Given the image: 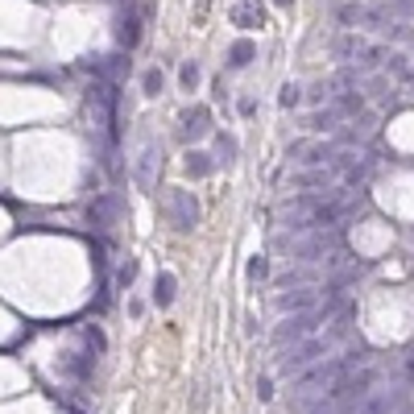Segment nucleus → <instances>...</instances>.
Returning <instances> with one entry per match:
<instances>
[{
	"label": "nucleus",
	"mask_w": 414,
	"mask_h": 414,
	"mask_svg": "<svg viewBox=\"0 0 414 414\" xmlns=\"http://www.w3.org/2000/svg\"><path fill=\"white\" fill-rule=\"evenodd\" d=\"M178 79H182V87H187V91H195V83H199V62H182Z\"/></svg>",
	"instance_id": "22"
},
{
	"label": "nucleus",
	"mask_w": 414,
	"mask_h": 414,
	"mask_svg": "<svg viewBox=\"0 0 414 414\" xmlns=\"http://www.w3.org/2000/svg\"><path fill=\"white\" fill-rule=\"evenodd\" d=\"M332 54H336V58H352V54H361V37H357V33H340V37L332 41Z\"/></svg>",
	"instance_id": "14"
},
{
	"label": "nucleus",
	"mask_w": 414,
	"mask_h": 414,
	"mask_svg": "<svg viewBox=\"0 0 414 414\" xmlns=\"http://www.w3.org/2000/svg\"><path fill=\"white\" fill-rule=\"evenodd\" d=\"M133 278H137V261H124V265H120V274H116V282H120V286H129Z\"/></svg>",
	"instance_id": "27"
},
{
	"label": "nucleus",
	"mask_w": 414,
	"mask_h": 414,
	"mask_svg": "<svg viewBox=\"0 0 414 414\" xmlns=\"http://www.w3.org/2000/svg\"><path fill=\"white\" fill-rule=\"evenodd\" d=\"M299 100H303V91H299L294 83H286V87H282V95H278V104H282V108H294Z\"/></svg>",
	"instance_id": "24"
},
{
	"label": "nucleus",
	"mask_w": 414,
	"mask_h": 414,
	"mask_svg": "<svg viewBox=\"0 0 414 414\" xmlns=\"http://www.w3.org/2000/svg\"><path fill=\"white\" fill-rule=\"evenodd\" d=\"M207 4H211V0H199V4H195V12L203 17V12H207Z\"/></svg>",
	"instance_id": "30"
},
{
	"label": "nucleus",
	"mask_w": 414,
	"mask_h": 414,
	"mask_svg": "<svg viewBox=\"0 0 414 414\" xmlns=\"http://www.w3.org/2000/svg\"><path fill=\"white\" fill-rule=\"evenodd\" d=\"M361 17H365L361 4H340V8H336V21H340V25H352V21H361Z\"/></svg>",
	"instance_id": "21"
},
{
	"label": "nucleus",
	"mask_w": 414,
	"mask_h": 414,
	"mask_svg": "<svg viewBox=\"0 0 414 414\" xmlns=\"http://www.w3.org/2000/svg\"><path fill=\"white\" fill-rule=\"evenodd\" d=\"M390 406H394V402H390L386 394H377V398H365L352 414H390Z\"/></svg>",
	"instance_id": "18"
},
{
	"label": "nucleus",
	"mask_w": 414,
	"mask_h": 414,
	"mask_svg": "<svg viewBox=\"0 0 414 414\" xmlns=\"http://www.w3.org/2000/svg\"><path fill=\"white\" fill-rule=\"evenodd\" d=\"M323 249H332V236H323V232H315L311 241H303V245H294V257L299 261H315Z\"/></svg>",
	"instance_id": "11"
},
{
	"label": "nucleus",
	"mask_w": 414,
	"mask_h": 414,
	"mask_svg": "<svg viewBox=\"0 0 414 414\" xmlns=\"http://www.w3.org/2000/svg\"><path fill=\"white\" fill-rule=\"evenodd\" d=\"M182 133H187V137L211 133V108H207V104H191V108L182 112Z\"/></svg>",
	"instance_id": "6"
},
{
	"label": "nucleus",
	"mask_w": 414,
	"mask_h": 414,
	"mask_svg": "<svg viewBox=\"0 0 414 414\" xmlns=\"http://www.w3.org/2000/svg\"><path fill=\"white\" fill-rule=\"evenodd\" d=\"M290 153H294L299 162H311V166H323V162H332V158H336V149H332V145H307V141H299Z\"/></svg>",
	"instance_id": "9"
},
{
	"label": "nucleus",
	"mask_w": 414,
	"mask_h": 414,
	"mask_svg": "<svg viewBox=\"0 0 414 414\" xmlns=\"http://www.w3.org/2000/svg\"><path fill=\"white\" fill-rule=\"evenodd\" d=\"M95 75L120 79V75H129V58H104V62H95Z\"/></svg>",
	"instance_id": "16"
},
{
	"label": "nucleus",
	"mask_w": 414,
	"mask_h": 414,
	"mask_svg": "<svg viewBox=\"0 0 414 414\" xmlns=\"http://www.w3.org/2000/svg\"><path fill=\"white\" fill-rule=\"evenodd\" d=\"M336 87H344V91H348V87H357V70H352V66H344V70L336 75Z\"/></svg>",
	"instance_id": "26"
},
{
	"label": "nucleus",
	"mask_w": 414,
	"mask_h": 414,
	"mask_svg": "<svg viewBox=\"0 0 414 414\" xmlns=\"http://www.w3.org/2000/svg\"><path fill=\"white\" fill-rule=\"evenodd\" d=\"M158 166H162V149H158L153 137H145V141H141V153H137V166H133V182H137L141 191H149Z\"/></svg>",
	"instance_id": "4"
},
{
	"label": "nucleus",
	"mask_w": 414,
	"mask_h": 414,
	"mask_svg": "<svg viewBox=\"0 0 414 414\" xmlns=\"http://www.w3.org/2000/svg\"><path fill=\"white\" fill-rule=\"evenodd\" d=\"M120 216H124V199H120L116 191H100V195L91 199V207H87V224H91L95 232L112 228Z\"/></svg>",
	"instance_id": "3"
},
{
	"label": "nucleus",
	"mask_w": 414,
	"mask_h": 414,
	"mask_svg": "<svg viewBox=\"0 0 414 414\" xmlns=\"http://www.w3.org/2000/svg\"><path fill=\"white\" fill-rule=\"evenodd\" d=\"M336 124H340V112H336V108H323V112L307 116V129H315V133H328V129H336Z\"/></svg>",
	"instance_id": "15"
},
{
	"label": "nucleus",
	"mask_w": 414,
	"mask_h": 414,
	"mask_svg": "<svg viewBox=\"0 0 414 414\" xmlns=\"http://www.w3.org/2000/svg\"><path fill=\"white\" fill-rule=\"evenodd\" d=\"M253 58H257V46H253L249 37L232 41V50H228V66H236V70H241V66H249Z\"/></svg>",
	"instance_id": "12"
},
{
	"label": "nucleus",
	"mask_w": 414,
	"mask_h": 414,
	"mask_svg": "<svg viewBox=\"0 0 414 414\" xmlns=\"http://www.w3.org/2000/svg\"><path fill=\"white\" fill-rule=\"evenodd\" d=\"M278 311H315V290H290V294H278Z\"/></svg>",
	"instance_id": "8"
},
{
	"label": "nucleus",
	"mask_w": 414,
	"mask_h": 414,
	"mask_svg": "<svg viewBox=\"0 0 414 414\" xmlns=\"http://www.w3.org/2000/svg\"><path fill=\"white\" fill-rule=\"evenodd\" d=\"M361 21H369V25H373V29H382V25H386V21H390V12H386V8H382V4H373V8H365V17H361Z\"/></svg>",
	"instance_id": "23"
},
{
	"label": "nucleus",
	"mask_w": 414,
	"mask_h": 414,
	"mask_svg": "<svg viewBox=\"0 0 414 414\" xmlns=\"http://www.w3.org/2000/svg\"><path fill=\"white\" fill-rule=\"evenodd\" d=\"M166 216H170V224L178 228V232H191L195 224H199V203H195V195L191 191H166Z\"/></svg>",
	"instance_id": "1"
},
{
	"label": "nucleus",
	"mask_w": 414,
	"mask_h": 414,
	"mask_svg": "<svg viewBox=\"0 0 414 414\" xmlns=\"http://www.w3.org/2000/svg\"><path fill=\"white\" fill-rule=\"evenodd\" d=\"M153 303H158V307H170V303H174V274H158V282H153Z\"/></svg>",
	"instance_id": "13"
},
{
	"label": "nucleus",
	"mask_w": 414,
	"mask_h": 414,
	"mask_svg": "<svg viewBox=\"0 0 414 414\" xmlns=\"http://www.w3.org/2000/svg\"><path fill=\"white\" fill-rule=\"evenodd\" d=\"M328 182V174H303L299 178V187H323Z\"/></svg>",
	"instance_id": "28"
},
{
	"label": "nucleus",
	"mask_w": 414,
	"mask_h": 414,
	"mask_svg": "<svg viewBox=\"0 0 414 414\" xmlns=\"http://www.w3.org/2000/svg\"><path fill=\"white\" fill-rule=\"evenodd\" d=\"M249 278H265V257H253V261H249Z\"/></svg>",
	"instance_id": "29"
},
{
	"label": "nucleus",
	"mask_w": 414,
	"mask_h": 414,
	"mask_svg": "<svg viewBox=\"0 0 414 414\" xmlns=\"http://www.w3.org/2000/svg\"><path fill=\"white\" fill-rule=\"evenodd\" d=\"M274 4H294V0H274Z\"/></svg>",
	"instance_id": "31"
},
{
	"label": "nucleus",
	"mask_w": 414,
	"mask_h": 414,
	"mask_svg": "<svg viewBox=\"0 0 414 414\" xmlns=\"http://www.w3.org/2000/svg\"><path fill=\"white\" fill-rule=\"evenodd\" d=\"M319 315H323V307L319 311H303V315H290L278 332H274V344H286V340H307L315 328H319Z\"/></svg>",
	"instance_id": "5"
},
{
	"label": "nucleus",
	"mask_w": 414,
	"mask_h": 414,
	"mask_svg": "<svg viewBox=\"0 0 414 414\" xmlns=\"http://www.w3.org/2000/svg\"><path fill=\"white\" fill-rule=\"evenodd\" d=\"M187 174H195V178L211 174V162H207V153H191V158H187Z\"/></svg>",
	"instance_id": "20"
},
{
	"label": "nucleus",
	"mask_w": 414,
	"mask_h": 414,
	"mask_svg": "<svg viewBox=\"0 0 414 414\" xmlns=\"http://www.w3.org/2000/svg\"><path fill=\"white\" fill-rule=\"evenodd\" d=\"M361 108H365V100H361L357 91H340V100H336V112H340V116H357Z\"/></svg>",
	"instance_id": "17"
},
{
	"label": "nucleus",
	"mask_w": 414,
	"mask_h": 414,
	"mask_svg": "<svg viewBox=\"0 0 414 414\" xmlns=\"http://www.w3.org/2000/svg\"><path fill=\"white\" fill-rule=\"evenodd\" d=\"M141 87H145V95H162V87H166L162 70H158V66H149V70L141 75Z\"/></svg>",
	"instance_id": "19"
},
{
	"label": "nucleus",
	"mask_w": 414,
	"mask_h": 414,
	"mask_svg": "<svg viewBox=\"0 0 414 414\" xmlns=\"http://www.w3.org/2000/svg\"><path fill=\"white\" fill-rule=\"evenodd\" d=\"M328 352V336L319 340V336H311V340H299L290 352H282L278 357V373H299V369H307L311 361H319Z\"/></svg>",
	"instance_id": "2"
},
{
	"label": "nucleus",
	"mask_w": 414,
	"mask_h": 414,
	"mask_svg": "<svg viewBox=\"0 0 414 414\" xmlns=\"http://www.w3.org/2000/svg\"><path fill=\"white\" fill-rule=\"evenodd\" d=\"M116 37H120L124 50H133V46L141 41V17H137V12H124L120 25H116Z\"/></svg>",
	"instance_id": "10"
},
{
	"label": "nucleus",
	"mask_w": 414,
	"mask_h": 414,
	"mask_svg": "<svg viewBox=\"0 0 414 414\" xmlns=\"http://www.w3.org/2000/svg\"><path fill=\"white\" fill-rule=\"evenodd\" d=\"M261 21H265V12H261L257 0H241V4L232 8V25H241V29H257Z\"/></svg>",
	"instance_id": "7"
},
{
	"label": "nucleus",
	"mask_w": 414,
	"mask_h": 414,
	"mask_svg": "<svg viewBox=\"0 0 414 414\" xmlns=\"http://www.w3.org/2000/svg\"><path fill=\"white\" fill-rule=\"evenodd\" d=\"M216 149H220V158H224V162H232V153H236V141L220 133V137H216Z\"/></svg>",
	"instance_id": "25"
}]
</instances>
